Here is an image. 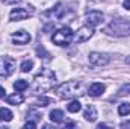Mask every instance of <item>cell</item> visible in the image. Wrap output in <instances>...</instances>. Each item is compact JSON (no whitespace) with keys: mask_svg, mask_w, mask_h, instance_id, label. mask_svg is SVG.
I'll list each match as a JSON object with an SVG mask.
<instances>
[{"mask_svg":"<svg viewBox=\"0 0 130 129\" xmlns=\"http://www.w3.org/2000/svg\"><path fill=\"white\" fill-rule=\"evenodd\" d=\"M103 14L100 12V11H91V12H88L86 15H85V21H86V24H89V26H98L101 21H103Z\"/></svg>","mask_w":130,"mask_h":129,"instance_id":"9","label":"cell"},{"mask_svg":"<svg viewBox=\"0 0 130 129\" xmlns=\"http://www.w3.org/2000/svg\"><path fill=\"white\" fill-rule=\"evenodd\" d=\"M48 103H52V100H50V99H47V97H44V96L39 97V99L36 100V106H42V108H44V106H47Z\"/></svg>","mask_w":130,"mask_h":129,"instance_id":"22","label":"cell"},{"mask_svg":"<svg viewBox=\"0 0 130 129\" xmlns=\"http://www.w3.org/2000/svg\"><path fill=\"white\" fill-rule=\"evenodd\" d=\"M104 32L107 35H113V36H126L130 35V21H126L123 18H117L113 20L106 29Z\"/></svg>","mask_w":130,"mask_h":129,"instance_id":"3","label":"cell"},{"mask_svg":"<svg viewBox=\"0 0 130 129\" xmlns=\"http://www.w3.org/2000/svg\"><path fill=\"white\" fill-rule=\"evenodd\" d=\"M36 55H38L39 58L45 59V61H50V59H52V55H50V53H48L42 46H38V47H36Z\"/></svg>","mask_w":130,"mask_h":129,"instance_id":"18","label":"cell"},{"mask_svg":"<svg viewBox=\"0 0 130 129\" xmlns=\"http://www.w3.org/2000/svg\"><path fill=\"white\" fill-rule=\"evenodd\" d=\"M24 128H36V123H33V122H27L26 125H24Z\"/></svg>","mask_w":130,"mask_h":129,"instance_id":"25","label":"cell"},{"mask_svg":"<svg viewBox=\"0 0 130 129\" xmlns=\"http://www.w3.org/2000/svg\"><path fill=\"white\" fill-rule=\"evenodd\" d=\"M83 117H85V120H88V122H95V119H97V109H95V106L88 105V106L85 108Z\"/></svg>","mask_w":130,"mask_h":129,"instance_id":"12","label":"cell"},{"mask_svg":"<svg viewBox=\"0 0 130 129\" xmlns=\"http://www.w3.org/2000/svg\"><path fill=\"white\" fill-rule=\"evenodd\" d=\"M20 68H21V71L23 73H27V71H30L33 68V61H30V59H26V61H23L21 62V65H20Z\"/></svg>","mask_w":130,"mask_h":129,"instance_id":"21","label":"cell"},{"mask_svg":"<svg viewBox=\"0 0 130 129\" xmlns=\"http://www.w3.org/2000/svg\"><path fill=\"white\" fill-rule=\"evenodd\" d=\"M118 114L120 115H129L130 114V102H124L118 106Z\"/></svg>","mask_w":130,"mask_h":129,"instance_id":"19","label":"cell"},{"mask_svg":"<svg viewBox=\"0 0 130 129\" xmlns=\"http://www.w3.org/2000/svg\"><path fill=\"white\" fill-rule=\"evenodd\" d=\"M80 108H82V105H80L79 100H73V102H70L68 106H67V109H68L70 112H79Z\"/></svg>","mask_w":130,"mask_h":129,"instance_id":"20","label":"cell"},{"mask_svg":"<svg viewBox=\"0 0 130 129\" xmlns=\"http://www.w3.org/2000/svg\"><path fill=\"white\" fill-rule=\"evenodd\" d=\"M110 61L109 55L106 53H100V52H91L89 53V62L94 65V67H103V65H107Z\"/></svg>","mask_w":130,"mask_h":129,"instance_id":"7","label":"cell"},{"mask_svg":"<svg viewBox=\"0 0 130 129\" xmlns=\"http://www.w3.org/2000/svg\"><path fill=\"white\" fill-rule=\"evenodd\" d=\"M17 62L9 56H0V78H8L15 71Z\"/></svg>","mask_w":130,"mask_h":129,"instance_id":"5","label":"cell"},{"mask_svg":"<svg viewBox=\"0 0 130 129\" xmlns=\"http://www.w3.org/2000/svg\"><path fill=\"white\" fill-rule=\"evenodd\" d=\"M129 93H130V84H127V85H124L123 88H120V91H118L117 96H127Z\"/></svg>","mask_w":130,"mask_h":129,"instance_id":"23","label":"cell"},{"mask_svg":"<svg viewBox=\"0 0 130 129\" xmlns=\"http://www.w3.org/2000/svg\"><path fill=\"white\" fill-rule=\"evenodd\" d=\"M92 35H94V28L89 26V24H85V26H82V28L77 29V32L74 33V40H76L77 43H85V41H88Z\"/></svg>","mask_w":130,"mask_h":129,"instance_id":"6","label":"cell"},{"mask_svg":"<svg viewBox=\"0 0 130 129\" xmlns=\"http://www.w3.org/2000/svg\"><path fill=\"white\" fill-rule=\"evenodd\" d=\"M27 88H29V84H27V81H24V79H18L17 82H14V90L18 91V93H21V91H24V90H27Z\"/></svg>","mask_w":130,"mask_h":129,"instance_id":"17","label":"cell"},{"mask_svg":"<svg viewBox=\"0 0 130 129\" xmlns=\"http://www.w3.org/2000/svg\"><path fill=\"white\" fill-rule=\"evenodd\" d=\"M64 119H65V115L61 109H53V111H50V120H52L53 123H62Z\"/></svg>","mask_w":130,"mask_h":129,"instance_id":"14","label":"cell"},{"mask_svg":"<svg viewBox=\"0 0 130 129\" xmlns=\"http://www.w3.org/2000/svg\"><path fill=\"white\" fill-rule=\"evenodd\" d=\"M14 114L8 108H0V122H11Z\"/></svg>","mask_w":130,"mask_h":129,"instance_id":"16","label":"cell"},{"mask_svg":"<svg viewBox=\"0 0 130 129\" xmlns=\"http://www.w3.org/2000/svg\"><path fill=\"white\" fill-rule=\"evenodd\" d=\"M29 15H30V12H29L26 8H15V9L11 11L9 20H11V21H21V20H26Z\"/></svg>","mask_w":130,"mask_h":129,"instance_id":"10","label":"cell"},{"mask_svg":"<svg viewBox=\"0 0 130 129\" xmlns=\"http://www.w3.org/2000/svg\"><path fill=\"white\" fill-rule=\"evenodd\" d=\"M5 5H17V3H20L21 0H2Z\"/></svg>","mask_w":130,"mask_h":129,"instance_id":"24","label":"cell"},{"mask_svg":"<svg viewBox=\"0 0 130 129\" xmlns=\"http://www.w3.org/2000/svg\"><path fill=\"white\" fill-rule=\"evenodd\" d=\"M55 82H56L55 71L50 68H41L39 73L33 78L32 88L35 93H45V91H50L53 88Z\"/></svg>","mask_w":130,"mask_h":129,"instance_id":"1","label":"cell"},{"mask_svg":"<svg viewBox=\"0 0 130 129\" xmlns=\"http://www.w3.org/2000/svg\"><path fill=\"white\" fill-rule=\"evenodd\" d=\"M126 62H127V64H130V56H129V58H126Z\"/></svg>","mask_w":130,"mask_h":129,"instance_id":"28","label":"cell"},{"mask_svg":"<svg viewBox=\"0 0 130 129\" xmlns=\"http://www.w3.org/2000/svg\"><path fill=\"white\" fill-rule=\"evenodd\" d=\"M23 100H24V97H23V94L21 93H15V94H11V96H8L6 97V102L9 103V105H21L23 103Z\"/></svg>","mask_w":130,"mask_h":129,"instance_id":"13","label":"cell"},{"mask_svg":"<svg viewBox=\"0 0 130 129\" xmlns=\"http://www.w3.org/2000/svg\"><path fill=\"white\" fill-rule=\"evenodd\" d=\"M30 40H32L30 33L26 32V31H23V29L12 33V41H14V44L24 46V44H29V43H30Z\"/></svg>","mask_w":130,"mask_h":129,"instance_id":"8","label":"cell"},{"mask_svg":"<svg viewBox=\"0 0 130 129\" xmlns=\"http://www.w3.org/2000/svg\"><path fill=\"white\" fill-rule=\"evenodd\" d=\"M80 90H82V84L79 81H68L56 88V93L61 99H73L80 94Z\"/></svg>","mask_w":130,"mask_h":129,"instance_id":"2","label":"cell"},{"mask_svg":"<svg viewBox=\"0 0 130 129\" xmlns=\"http://www.w3.org/2000/svg\"><path fill=\"white\" fill-rule=\"evenodd\" d=\"M5 93H6V91H5V88H3V87H0V99H3V97H5Z\"/></svg>","mask_w":130,"mask_h":129,"instance_id":"27","label":"cell"},{"mask_svg":"<svg viewBox=\"0 0 130 129\" xmlns=\"http://www.w3.org/2000/svg\"><path fill=\"white\" fill-rule=\"evenodd\" d=\"M73 40H74V32L70 28H61V29H58L56 32L53 33V36H52V41L56 46H61V47L68 46Z\"/></svg>","mask_w":130,"mask_h":129,"instance_id":"4","label":"cell"},{"mask_svg":"<svg viewBox=\"0 0 130 129\" xmlns=\"http://www.w3.org/2000/svg\"><path fill=\"white\" fill-rule=\"evenodd\" d=\"M104 90H106V87H104L101 82H94V84L89 85V88H88V94L92 96V97H98V96H101V94L104 93Z\"/></svg>","mask_w":130,"mask_h":129,"instance_id":"11","label":"cell"},{"mask_svg":"<svg viewBox=\"0 0 130 129\" xmlns=\"http://www.w3.org/2000/svg\"><path fill=\"white\" fill-rule=\"evenodd\" d=\"M47 15H53L55 18H62L64 17V8H62V3H59V5H56V8H53L50 12H47Z\"/></svg>","mask_w":130,"mask_h":129,"instance_id":"15","label":"cell"},{"mask_svg":"<svg viewBox=\"0 0 130 129\" xmlns=\"http://www.w3.org/2000/svg\"><path fill=\"white\" fill-rule=\"evenodd\" d=\"M123 6H124L126 9H129V11H130V0H124V2H123Z\"/></svg>","mask_w":130,"mask_h":129,"instance_id":"26","label":"cell"}]
</instances>
